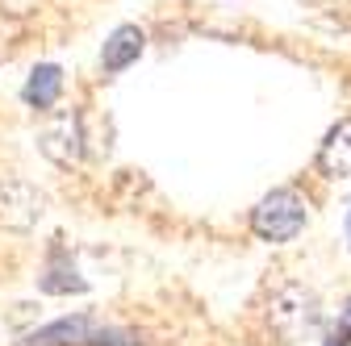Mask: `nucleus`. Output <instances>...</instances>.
Returning a JSON list of instances; mask_svg holds the SVG:
<instances>
[{"label":"nucleus","mask_w":351,"mask_h":346,"mask_svg":"<svg viewBox=\"0 0 351 346\" xmlns=\"http://www.w3.org/2000/svg\"><path fill=\"white\" fill-rule=\"evenodd\" d=\"M305 222H310V200H305L297 188H272L268 196L251 209V230H255V238L272 242V246L293 242L305 230Z\"/></svg>","instance_id":"1"},{"label":"nucleus","mask_w":351,"mask_h":346,"mask_svg":"<svg viewBox=\"0 0 351 346\" xmlns=\"http://www.w3.org/2000/svg\"><path fill=\"white\" fill-rule=\"evenodd\" d=\"M25 346H138V334L101 325L93 317H63L25 338Z\"/></svg>","instance_id":"2"},{"label":"nucleus","mask_w":351,"mask_h":346,"mask_svg":"<svg viewBox=\"0 0 351 346\" xmlns=\"http://www.w3.org/2000/svg\"><path fill=\"white\" fill-rule=\"evenodd\" d=\"M268 325L285 338V342H297L310 325H318V296L301 284H285L272 292L268 300Z\"/></svg>","instance_id":"3"},{"label":"nucleus","mask_w":351,"mask_h":346,"mask_svg":"<svg viewBox=\"0 0 351 346\" xmlns=\"http://www.w3.org/2000/svg\"><path fill=\"white\" fill-rule=\"evenodd\" d=\"M38 150L47 155L55 167H75L84 159V121L75 109H63L55 113L38 134Z\"/></svg>","instance_id":"4"},{"label":"nucleus","mask_w":351,"mask_h":346,"mask_svg":"<svg viewBox=\"0 0 351 346\" xmlns=\"http://www.w3.org/2000/svg\"><path fill=\"white\" fill-rule=\"evenodd\" d=\"M42 192L25 180H0V226L9 230H29L42 217Z\"/></svg>","instance_id":"5"},{"label":"nucleus","mask_w":351,"mask_h":346,"mask_svg":"<svg viewBox=\"0 0 351 346\" xmlns=\"http://www.w3.org/2000/svg\"><path fill=\"white\" fill-rule=\"evenodd\" d=\"M143 46H147V38H143L138 25H117V29L105 38V46H101V67H105V75H117V71H125L130 63H138Z\"/></svg>","instance_id":"6"},{"label":"nucleus","mask_w":351,"mask_h":346,"mask_svg":"<svg viewBox=\"0 0 351 346\" xmlns=\"http://www.w3.org/2000/svg\"><path fill=\"white\" fill-rule=\"evenodd\" d=\"M318 171L330 180L351 176V117H343L339 125H330V134L318 146Z\"/></svg>","instance_id":"7"},{"label":"nucleus","mask_w":351,"mask_h":346,"mask_svg":"<svg viewBox=\"0 0 351 346\" xmlns=\"http://www.w3.org/2000/svg\"><path fill=\"white\" fill-rule=\"evenodd\" d=\"M38 288H42V292H84V288H88V280L75 271V263H71V254H67L63 242L51 246L47 267H42V276H38Z\"/></svg>","instance_id":"8"},{"label":"nucleus","mask_w":351,"mask_h":346,"mask_svg":"<svg viewBox=\"0 0 351 346\" xmlns=\"http://www.w3.org/2000/svg\"><path fill=\"white\" fill-rule=\"evenodd\" d=\"M59 96H63V71H59L55 63L34 67L29 79H25V88H21V101H25L29 109H38V113H51V109L59 105Z\"/></svg>","instance_id":"9"},{"label":"nucleus","mask_w":351,"mask_h":346,"mask_svg":"<svg viewBox=\"0 0 351 346\" xmlns=\"http://www.w3.org/2000/svg\"><path fill=\"white\" fill-rule=\"evenodd\" d=\"M21 38H25V25H21V17H13V13H5V9H0V63L17 55Z\"/></svg>","instance_id":"10"},{"label":"nucleus","mask_w":351,"mask_h":346,"mask_svg":"<svg viewBox=\"0 0 351 346\" xmlns=\"http://www.w3.org/2000/svg\"><path fill=\"white\" fill-rule=\"evenodd\" d=\"M326 346H351V300H347V309L339 313V321L330 325V334H326Z\"/></svg>","instance_id":"11"},{"label":"nucleus","mask_w":351,"mask_h":346,"mask_svg":"<svg viewBox=\"0 0 351 346\" xmlns=\"http://www.w3.org/2000/svg\"><path fill=\"white\" fill-rule=\"evenodd\" d=\"M343 226H347V242H351V200H347V222Z\"/></svg>","instance_id":"12"}]
</instances>
